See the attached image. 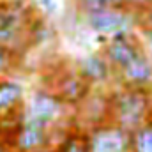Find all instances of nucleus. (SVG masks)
Instances as JSON below:
<instances>
[{
	"label": "nucleus",
	"instance_id": "1",
	"mask_svg": "<svg viewBox=\"0 0 152 152\" xmlns=\"http://www.w3.org/2000/svg\"><path fill=\"white\" fill-rule=\"evenodd\" d=\"M152 118V88L112 87V122L131 133Z\"/></svg>",
	"mask_w": 152,
	"mask_h": 152
},
{
	"label": "nucleus",
	"instance_id": "2",
	"mask_svg": "<svg viewBox=\"0 0 152 152\" xmlns=\"http://www.w3.org/2000/svg\"><path fill=\"white\" fill-rule=\"evenodd\" d=\"M73 112L62 103L53 88L41 85L30 92L25 103V118L39 122L48 127H60L69 122Z\"/></svg>",
	"mask_w": 152,
	"mask_h": 152
},
{
	"label": "nucleus",
	"instance_id": "3",
	"mask_svg": "<svg viewBox=\"0 0 152 152\" xmlns=\"http://www.w3.org/2000/svg\"><path fill=\"white\" fill-rule=\"evenodd\" d=\"M46 87L53 88L55 94L62 99V103L71 112L78 110L94 90V87L76 71L75 64L57 67L50 78V83H46Z\"/></svg>",
	"mask_w": 152,
	"mask_h": 152
},
{
	"label": "nucleus",
	"instance_id": "4",
	"mask_svg": "<svg viewBox=\"0 0 152 152\" xmlns=\"http://www.w3.org/2000/svg\"><path fill=\"white\" fill-rule=\"evenodd\" d=\"M83 25L87 30L94 32L96 36H113L117 32H133L138 28V12L129 9H117L104 7L101 11H94L81 16Z\"/></svg>",
	"mask_w": 152,
	"mask_h": 152
},
{
	"label": "nucleus",
	"instance_id": "5",
	"mask_svg": "<svg viewBox=\"0 0 152 152\" xmlns=\"http://www.w3.org/2000/svg\"><path fill=\"white\" fill-rule=\"evenodd\" d=\"M73 115L81 129H90L112 122V88L96 87L85 103L73 112Z\"/></svg>",
	"mask_w": 152,
	"mask_h": 152
},
{
	"label": "nucleus",
	"instance_id": "6",
	"mask_svg": "<svg viewBox=\"0 0 152 152\" xmlns=\"http://www.w3.org/2000/svg\"><path fill=\"white\" fill-rule=\"evenodd\" d=\"M145 50V44L140 37V34L133 32H117L110 36L106 44L101 46V53L106 57L113 71L124 69L133 58H136Z\"/></svg>",
	"mask_w": 152,
	"mask_h": 152
},
{
	"label": "nucleus",
	"instance_id": "7",
	"mask_svg": "<svg viewBox=\"0 0 152 152\" xmlns=\"http://www.w3.org/2000/svg\"><path fill=\"white\" fill-rule=\"evenodd\" d=\"M57 136H55V127L42 126L39 122L23 118V122L18 126L12 140H11V149L12 152H32L37 149L51 147L55 145Z\"/></svg>",
	"mask_w": 152,
	"mask_h": 152
},
{
	"label": "nucleus",
	"instance_id": "8",
	"mask_svg": "<svg viewBox=\"0 0 152 152\" xmlns=\"http://www.w3.org/2000/svg\"><path fill=\"white\" fill-rule=\"evenodd\" d=\"M90 152H129V133L113 122L85 129Z\"/></svg>",
	"mask_w": 152,
	"mask_h": 152
},
{
	"label": "nucleus",
	"instance_id": "9",
	"mask_svg": "<svg viewBox=\"0 0 152 152\" xmlns=\"http://www.w3.org/2000/svg\"><path fill=\"white\" fill-rule=\"evenodd\" d=\"M75 67L94 88L96 87H108L115 81L113 67L110 66L106 57L101 53V50L90 51L85 57L78 58L75 62Z\"/></svg>",
	"mask_w": 152,
	"mask_h": 152
},
{
	"label": "nucleus",
	"instance_id": "10",
	"mask_svg": "<svg viewBox=\"0 0 152 152\" xmlns=\"http://www.w3.org/2000/svg\"><path fill=\"white\" fill-rule=\"evenodd\" d=\"M115 85L124 87H140V88H152V55L147 48L133 58L124 69L115 73Z\"/></svg>",
	"mask_w": 152,
	"mask_h": 152
},
{
	"label": "nucleus",
	"instance_id": "11",
	"mask_svg": "<svg viewBox=\"0 0 152 152\" xmlns=\"http://www.w3.org/2000/svg\"><path fill=\"white\" fill-rule=\"evenodd\" d=\"M27 39H28L30 50H34V48H46V46L53 44L58 39V30L55 28V25L51 23V20L44 18L42 14L37 12L28 21Z\"/></svg>",
	"mask_w": 152,
	"mask_h": 152
},
{
	"label": "nucleus",
	"instance_id": "12",
	"mask_svg": "<svg viewBox=\"0 0 152 152\" xmlns=\"http://www.w3.org/2000/svg\"><path fill=\"white\" fill-rule=\"evenodd\" d=\"M55 149L57 152H90L87 131L81 129L75 120L64 129V133L55 143Z\"/></svg>",
	"mask_w": 152,
	"mask_h": 152
},
{
	"label": "nucleus",
	"instance_id": "13",
	"mask_svg": "<svg viewBox=\"0 0 152 152\" xmlns=\"http://www.w3.org/2000/svg\"><path fill=\"white\" fill-rule=\"evenodd\" d=\"M129 152H152V118L129 133Z\"/></svg>",
	"mask_w": 152,
	"mask_h": 152
},
{
	"label": "nucleus",
	"instance_id": "14",
	"mask_svg": "<svg viewBox=\"0 0 152 152\" xmlns=\"http://www.w3.org/2000/svg\"><path fill=\"white\" fill-rule=\"evenodd\" d=\"M18 60H20V55L16 51H12L11 48L0 44V78L9 76V73L16 67Z\"/></svg>",
	"mask_w": 152,
	"mask_h": 152
},
{
	"label": "nucleus",
	"instance_id": "15",
	"mask_svg": "<svg viewBox=\"0 0 152 152\" xmlns=\"http://www.w3.org/2000/svg\"><path fill=\"white\" fill-rule=\"evenodd\" d=\"M34 5H36L39 14H42L48 20L55 18L60 12V2L58 0H36Z\"/></svg>",
	"mask_w": 152,
	"mask_h": 152
},
{
	"label": "nucleus",
	"instance_id": "16",
	"mask_svg": "<svg viewBox=\"0 0 152 152\" xmlns=\"http://www.w3.org/2000/svg\"><path fill=\"white\" fill-rule=\"evenodd\" d=\"M138 12V28L145 27V28H152V0L142 9V11H136Z\"/></svg>",
	"mask_w": 152,
	"mask_h": 152
},
{
	"label": "nucleus",
	"instance_id": "17",
	"mask_svg": "<svg viewBox=\"0 0 152 152\" xmlns=\"http://www.w3.org/2000/svg\"><path fill=\"white\" fill-rule=\"evenodd\" d=\"M138 30H140V37H142V41H143L147 51L152 55V28H145V27H142V28H138Z\"/></svg>",
	"mask_w": 152,
	"mask_h": 152
},
{
	"label": "nucleus",
	"instance_id": "18",
	"mask_svg": "<svg viewBox=\"0 0 152 152\" xmlns=\"http://www.w3.org/2000/svg\"><path fill=\"white\" fill-rule=\"evenodd\" d=\"M32 152H57V149L51 145V147H44V149H37V151H32Z\"/></svg>",
	"mask_w": 152,
	"mask_h": 152
},
{
	"label": "nucleus",
	"instance_id": "19",
	"mask_svg": "<svg viewBox=\"0 0 152 152\" xmlns=\"http://www.w3.org/2000/svg\"><path fill=\"white\" fill-rule=\"evenodd\" d=\"M4 9H5V2H0V18L4 14Z\"/></svg>",
	"mask_w": 152,
	"mask_h": 152
},
{
	"label": "nucleus",
	"instance_id": "20",
	"mask_svg": "<svg viewBox=\"0 0 152 152\" xmlns=\"http://www.w3.org/2000/svg\"><path fill=\"white\" fill-rule=\"evenodd\" d=\"M0 2H5V4H11V2H20V0H0Z\"/></svg>",
	"mask_w": 152,
	"mask_h": 152
}]
</instances>
